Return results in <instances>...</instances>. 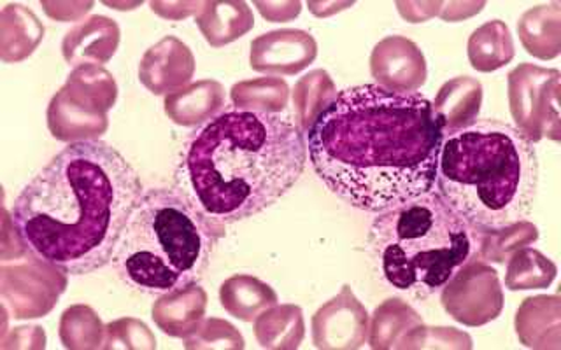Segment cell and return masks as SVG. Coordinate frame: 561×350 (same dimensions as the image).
I'll return each mask as SVG.
<instances>
[{
  "instance_id": "obj_1",
  "label": "cell",
  "mask_w": 561,
  "mask_h": 350,
  "mask_svg": "<svg viewBox=\"0 0 561 350\" xmlns=\"http://www.w3.org/2000/svg\"><path fill=\"white\" fill-rule=\"evenodd\" d=\"M446 119L434 102L385 84L346 88L306 133L321 183L365 212H385L432 191Z\"/></svg>"
},
{
  "instance_id": "obj_2",
  "label": "cell",
  "mask_w": 561,
  "mask_h": 350,
  "mask_svg": "<svg viewBox=\"0 0 561 350\" xmlns=\"http://www.w3.org/2000/svg\"><path fill=\"white\" fill-rule=\"evenodd\" d=\"M136 168L104 140L70 142L26 184L11 207L26 249L67 276L113 262L142 200Z\"/></svg>"
},
{
  "instance_id": "obj_3",
  "label": "cell",
  "mask_w": 561,
  "mask_h": 350,
  "mask_svg": "<svg viewBox=\"0 0 561 350\" xmlns=\"http://www.w3.org/2000/svg\"><path fill=\"white\" fill-rule=\"evenodd\" d=\"M307 163L306 137L291 119L228 107L193 131L175 180L216 224L260 214L294 188Z\"/></svg>"
},
{
  "instance_id": "obj_4",
  "label": "cell",
  "mask_w": 561,
  "mask_h": 350,
  "mask_svg": "<svg viewBox=\"0 0 561 350\" xmlns=\"http://www.w3.org/2000/svg\"><path fill=\"white\" fill-rule=\"evenodd\" d=\"M537 186L539 158L519 128L484 119L444 137L434 191L470 226L500 232L522 223Z\"/></svg>"
},
{
  "instance_id": "obj_5",
  "label": "cell",
  "mask_w": 561,
  "mask_h": 350,
  "mask_svg": "<svg viewBox=\"0 0 561 350\" xmlns=\"http://www.w3.org/2000/svg\"><path fill=\"white\" fill-rule=\"evenodd\" d=\"M218 232L219 224L180 189H149L123 232L113 265L139 293H181L206 273Z\"/></svg>"
},
{
  "instance_id": "obj_6",
  "label": "cell",
  "mask_w": 561,
  "mask_h": 350,
  "mask_svg": "<svg viewBox=\"0 0 561 350\" xmlns=\"http://www.w3.org/2000/svg\"><path fill=\"white\" fill-rule=\"evenodd\" d=\"M368 254L390 288L425 300L451 282L472 258L476 236L437 192L379 212L367 236Z\"/></svg>"
}]
</instances>
